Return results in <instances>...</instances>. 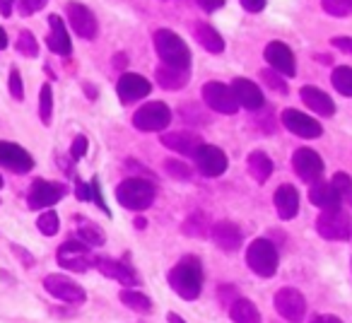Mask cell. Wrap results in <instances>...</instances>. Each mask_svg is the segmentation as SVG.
<instances>
[{"mask_svg": "<svg viewBox=\"0 0 352 323\" xmlns=\"http://www.w3.org/2000/svg\"><path fill=\"white\" fill-rule=\"evenodd\" d=\"M331 82L342 97H352V68H347V65L336 68L331 75Z\"/></svg>", "mask_w": 352, "mask_h": 323, "instance_id": "cell-33", "label": "cell"}, {"mask_svg": "<svg viewBox=\"0 0 352 323\" xmlns=\"http://www.w3.org/2000/svg\"><path fill=\"white\" fill-rule=\"evenodd\" d=\"M75 196L80 198V201H89V186L82 181H78V186H75Z\"/></svg>", "mask_w": 352, "mask_h": 323, "instance_id": "cell-49", "label": "cell"}, {"mask_svg": "<svg viewBox=\"0 0 352 323\" xmlns=\"http://www.w3.org/2000/svg\"><path fill=\"white\" fill-rule=\"evenodd\" d=\"M331 46L338 51H342V54L352 56V39L350 36H336V39H331Z\"/></svg>", "mask_w": 352, "mask_h": 323, "instance_id": "cell-46", "label": "cell"}, {"mask_svg": "<svg viewBox=\"0 0 352 323\" xmlns=\"http://www.w3.org/2000/svg\"><path fill=\"white\" fill-rule=\"evenodd\" d=\"M230 87H232V92H234L236 104H239V107H244V109H249V111H258V109L265 104L261 87L256 82H251V80L236 78Z\"/></svg>", "mask_w": 352, "mask_h": 323, "instance_id": "cell-19", "label": "cell"}, {"mask_svg": "<svg viewBox=\"0 0 352 323\" xmlns=\"http://www.w3.org/2000/svg\"><path fill=\"white\" fill-rule=\"evenodd\" d=\"M157 82L164 89H182L188 82V70L162 65V68H157Z\"/></svg>", "mask_w": 352, "mask_h": 323, "instance_id": "cell-30", "label": "cell"}, {"mask_svg": "<svg viewBox=\"0 0 352 323\" xmlns=\"http://www.w3.org/2000/svg\"><path fill=\"white\" fill-rule=\"evenodd\" d=\"M78 236L85 246H102L104 241H107V234L102 232V227H97L94 222H87V220H80Z\"/></svg>", "mask_w": 352, "mask_h": 323, "instance_id": "cell-31", "label": "cell"}, {"mask_svg": "<svg viewBox=\"0 0 352 323\" xmlns=\"http://www.w3.org/2000/svg\"><path fill=\"white\" fill-rule=\"evenodd\" d=\"M166 318H169V323H186L182 316H176V313H169V316H166Z\"/></svg>", "mask_w": 352, "mask_h": 323, "instance_id": "cell-53", "label": "cell"}, {"mask_svg": "<svg viewBox=\"0 0 352 323\" xmlns=\"http://www.w3.org/2000/svg\"><path fill=\"white\" fill-rule=\"evenodd\" d=\"M49 27H51V34H49V39H46V46H49L54 54L68 58V56L73 54V41H70L63 20H60L58 15H51L49 17Z\"/></svg>", "mask_w": 352, "mask_h": 323, "instance_id": "cell-20", "label": "cell"}, {"mask_svg": "<svg viewBox=\"0 0 352 323\" xmlns=\"http://www.w3.org/2000/svg\"><path fill=\"white\" fill-rule=\"evenodd\" d=\"M196 39H198V44L206 51H210V54H222V51H225V39L217 34L215 27L206 25V22H198L196 25Z\"/></svg>", "mask_w": 352, "mask_h": 323, "instance_id": "cell-28", "label": "cell"}, {"mask_svg": "<svg viewBox=\"0 0 352 323\" xmlns=\"http://www.w3.org/2000/svg\"><path fill=\"white\" fill-rule=\"evenodd\" d=\"M331 186L336 188V193H338V198H340V203H347V205H352V179L347 177V174L338 172L336 177H333Z\"/></svg>", "mask_w": 352, "mask_h": 323, "instance_id": "cell-35", "label": "cell"}, {"mask_svg": "<svg viewBox=\"0 0 352 323\" xmlns=\"http://www.w3.org/2000/svg\"><path fill=\"white\" fill-rule=\"evenodd\" d=\"M203 99H206V104L212 111L227 113V116L236 113V109H239V104H236V99H234V92H232V87L225 82H206L203 85Z\"/></svg>", "mask_w": 352, "mask_h": 323, "instance_id": "cell-9", "label": "cell"}, {"mask_svg": "<svg viewBox=\"0 0 352 323\" xmlns=\"http://www.w3.org/2000/svg\"><path fill=\"white\" fill-rule=\"evenodd\" d=\"M162 145L169 147V150H174V152H179V155L193 157L203 142L196 133H164V135H162Z\"/></svg>", "mask_w": 352, "mask_h": 323, "instance_id": "cell-23", "label": "cell"}, {"mask_svg": "<svg viewBox=\"0 0 352 323\" xmlns=\"http://www.w3.org/2000/svg\"><path fill=\"white\" fill-rule=\"evenodd\" d=\"M275 311L289 323H302L304 313H307V299L299 289L283 287L275 292Z\"/></svg>", "mask_w": 352, "mask_h": 323, "instance_id": "cell-7", "label": "cell"}, {"mask_svg": "<svg viewBox=\"0 0 352 323\" xmlns=\"http://www.w3.org/2000/svg\"><path fill=\"white\" fill-rule=\"evenodd\" d=\"M292 167H294V174L307 183H316V181H321V177H323V159L314 150H304L302 147V150L294 152Z\"/></svg>", "mask_w": 352, "mask_h": 323, "instance_id": "cell-14", "label": "cell"}, {"mask_svg": "<svg viewBox=\"0 0 352 323\" xmlns=\"http://www.w3.org/2000/svg\"><path fill=\"white\" fill-rule=\"evenodd\" d=\"M283 123L289 133H294V135H299V137H307V140H314V137H318L323 133L321 123H318L316 118L307 116V113L297 111V109H285Z\"/></svg>", "mask_w": 352, "mask_h": 323, "instance_id": "cell-16", "label": "cell"}, {"mask_svg": "<svg viewBox=\"0 0 352 323\" xmlns=\"http://www.w3.org/2000/svg\"><path fill=\"white\" fill-rule=\"evenodd\" d=\"M193 159H196V167L198 172L203 174V177H222V174L227 172V155L220 150V147L215 145H201L196 150V155H193Z\"/></svg>", "mask_w": 352, "mask_h": 323, "instance_id": "cell-10", "label": "cell"}, {"mask_svg": "<svg viewBox=\"0 0 352 323\" xmlns=\"http://www.w3.org/2000/svg\"><path fill=\"white\" fill-rule=\"evenodd\" d=\"M230 316L234 323H261V313L254 302L249 299H236L230 307Z\"/></svg>", "mask_w": 352, "mask_h": 323, "instance_id": "cell-29", "label": "cell"}, {"mask_svg": "<svg viewBox=\"0 0 352 323\" xmlns=\"http://www.w3.org/2000/svg\"><path fill=\"white\" fill-rule=\"evenodd\" d=\"M323 10L333 17H347L352 15V0H321Z\"/></svg>", "mask_w": 352, "mask_h": 323, "instance_id": "cell-38", "label": "cell"}, {"mask_svg": "<svg viewBox=\"0 0 352 323\" xmlns=\"http://www.w3.org/2000/svg\"><path fill=\"white\" fill-rule=\"evenodd\" d=\"M92 263L97 265V268L102 270L107 278L118 280L121 285H135L138 282V275L133 273V268H131V265H126V263H121V260L104 258V256H99V258H94Z\"/></svg>", "mask_w": 352, "mask_h": 323, "instance_id": "cell-21", "label": "cell"}, {"mask_svg": "<svg viewBox=\"0 0 352 323\" xmlns=\"http://www.w3.org/2000/svg\"><path fill=\"white\" fill-rule=\"evenodd\" d=\"M15 46H17V51H20L22 56H27V58H34V56H39V44H36L34 34H32L30 30L20 32Z\"/></svg>", "mask_w": 352, "mask_h": 323, "instance_id": "cell-37", "label": "cell"}, {"mask_svg": "<svg viewBox=\"0 0 352 323\" xmlns=\"http://www.w3.org/2000/svg\"><path fill=\"white\" fill-rule=\"evenodd\" d=\"M171 123V109L164 102H150L133 113V126L142 133L164 131Z\"/></svg>", "mask_w": 352, "mask_h": 323, "instance_id": "cell-6", "label": "cell"}, {"mask_svg": "<svg viewBox=\"0 0 352 323\" xmlns=\"http://www.w3.org/2000/svg\"><path fill=\"white\" fill-rule=\"evenodd\" d=\"M155 49L160 54L162 63L169 65V68L188 70V65H191V51H188L186 41L171 30L155 32Z\"/></svg>", "mask_w": 352, "mask_h": 323, "instance_id": "cell-3", "label": "cell"}, {"mask_svg": "<svg viewBox=\"0 0 352 323\" xmlns=\"http://www.w3.org/2000/svg\"><path fill=\"white\" fill-rule=\"evenodd\" d=\"M49 0H20V15H34Z\"/></svg>", "mask_w": 352, "mask_h": 323, "instance_id": "cell-44", "label": "cell"}, {"mask_svg": "<svg viewBox=\"0 0 352 323\" xmlns=\"http://www.w3.org/2000/svg\"><path fill=\"white\" fill-rule=\"evenodd\" d=\"M121 302L126 304L128 309H133V311L138 313H150L152 311V302L147 294L138 292V289H123L121 292Z\"/></svg>", "mask_w": 352, "mask_h": 323, "instance_id": "cell-32", "label": "cell"}, {"mask_svg": "<svg viewBox=\"0 0 352 323\" xmlns=\"http://www.w3.org/2000/svg\"><path fill=\"white\" fill-rule=\"evenodd\" d=\"M135 227H138V230H145V220H142V217H140V220H135Z\"/></svg>", "mask_w": 352, "mask_h": 323, "instance_id": "cell-55", "label": "cell"}, {"mask_svg": "<svg viewBox=\"0 0 352 323\" xmlns=\"http://www.w3.org/2000/svg\"><path fill=\"white\" fill-rule=\"evenodd\" d=\"M275 208H278V215L283 217V220H292L294 215L299 212V193L294 186H289V183H285V186H280L278 191H275Z\"/></svg>", "mask_w": 352, "mask_h": 323, "instance_id": "cell-25", "label": "cell"}, {"mask_svg": "<svg viewBox=\"0 0 352 323\" xmlns=\"http://www.w3.org/2000/svg\"><path fill=\"white\" fill-rule=\"evenodd\" d=\"M10 94L15 99H25V85H22V78H20V70L12 68L10 70Z\"/></svg>", "mask_w": 352, "mask_h": 323, "instance_id": "cell-42", "label": "cell"}, {"mask_svg": "<svg viewBox=\"0 0 352 323\" xmlns=\"http://www.w3.org/2000/svg\"><path fill=\"white\" fill-rule=\"evenodd\" d=\"M85 155H87V137L78 135L73 140V147H70V157H73V159H80V157H85Z\"/></svg>", "mask_w": 352, "mask_h": 323, "instance_id": "cell-45", "label": "cell"}, {"mask_svg": "<svg viewBox=\"0 0 352 323\" xmlns=\"http://www.w3.org/2000/svg\"><path fill=\"white\" fill-rule=\"evenodd\" d=\"M85 87H87V97H89V99H94V97H97V92H94V87H92V85H85Z\"/></svg>", "mask_w": 352, "mask_h": 323, "instance_id": "cell-54", "label": "cell"}, {"mask_svg": "<svg viewBox=\"0 0 352 323\" xmlns=\"http://www.w3.org/2000/svg\"><path fill=\"white\" fill-rule=\"evenodd\" d=\"M44 287H46V292H49L51 297L60 299V302H68V304H82L85 299H87L85 289L80 287L75 280L65 278V275H60V273L46 275Z\"/></svg>", "mask_w": 352, "mask_h": 323, "instance_id": "cell-8", "label": "cell"}, {"mask_svg": "<svg viewBox=\"0 0 352 323\" xmlns=\"http://www.w3.org/2000/svg\"><path fill=\"white\" fill-rule=\"evenodd\" d=\"M196 3H198V5H201L206 12H212V10H217V8L225 5V0H196Z\"/></svg>", "mask_w": 352, "mask_h": 323, "instance_id": "cell-48", "label": "cell"}, {"mask_svg": "<svg viewBox=\"0 0 352 323\" xmlns=\"http://www.w3.org/2000/svg\"><path fill=\"white\" fill-rule=\"evenodd\" d=\"M299 94H302V102L307 104L314 113H318V116H333V113H336V104H333V99L328 97L323 89L307 85V87L299 89Z\"/></svg>", "mask_w": 352, "mask_h": 323, "instance_id": "cell-22", "label": "cell"}, {"mask_svg": "<svg viewBox=\"0 0 352 323\" xmlns=\"http://www.w3.org/2000/svg\"><path fill=\"white\" fill-rule=\"evenodd\" d=\"M89 198H92V201L97 203V205L102 208V210L107 212V215H111V212H109V208H107V203H104L102 186H99V179H97V177H94L92 181H89Z\"/></svg>", "mask_w": 352, "mask_h": 323, "instance_id": "cell-43", "label": "cell"}, {"mask_svg": "<svg viewBox=\"0 0 352 323\" xmlns=\"http://www.w3.org/2000/svg\"><path fill=\"white\" fill-rule=\"evenodd\" d=\"M265 60L270 63V68L278 70L285 78H292L294 70H297L292 49H289L287 44H283V41H270V44L265 46Z\"/></svg>", "mask_w": 352, "mask_h": 323, "instance_id": "cell-17", "label": "cell"}, {"mask_svg": "<svg viewBox=\"0 0 352 323\" xmlns=\"http://www.w3.org/2000/svg\"><path fill=\"white\" fill-rule=\"evenodd\" d=\"M3 49H8V34H6V30L0 27V51Z\"/></svg>", "mask_w": 352, "mask_h": 323, "instance_id": "cell-52", "label": "cell"}, {"mask_svg": "<svg viewBox=\"0 0 352 323\" xmlns=\"http://www.w3.org/2000/svg\"><path fill=\"white\" fill-rule=\"evenodd\" d=\"M164 169H166V174H169V177H174V179H191V169H188L186 164H184V162H179V159H166Z\"/></svg>", "mask_w": 352, "mask_h": 323, "instance_id": "cell-40", "label": "cell"}, {"mask_svg": "<svg viewBox=\"0 0 352 323\" xmlns=\"http://www.w3.org/2000/svg\"><path fill=\"white\" fill-rule=\"evenodd\" d=\"M12 5H15V0H0V15L10 17L12 15Z\"/></svg>", "mask_w": 352, "mask_h": 323, "instance_id": "cell-50", "label": "cell"}, {"mask_svg": "<svg viewBox=\"0 0 352 323\" xmlns=\"http://www.w3.org/2000/svg\"><path fill=\"white\" fill-rule=\"evenodd\" d=\"M58 258V265L65 270H73V273H85V270L92 265V258H89V251L82 241H65L63 246L56 254Z\"/></svg>", "mask_w": 352, "mask_h": 323, "instance_id": "cell-11", "label": "cell"}, {"mask_svg": "<svg viewBox=\"0 0 352 323\" xmlns=\"http://www.w3.org/2000/svg\"><path fill=\"white\" fill-rule=\"evenodd\" d=\"M239 3H241V8H244V10L261 12L265 8V3H268V0H239Z\"/></svg>", "mask_w": 352, "mask_h": 323, "instance_id": "cell-47", "label": "cell"}, {"mask_svg": "<svg viewBox=\"0 0 352 323\" xmlns=\"http://www.w3.org/2000/svg\"><path fill=\"white\" fill-rule=\"evenodd\" d=\"M246 167H249V174L254 177V181L265 183L273 174V159H270L265 152L256 150L249 155V162H246Z\"/></svg>", "mask_w": 352, "mask_h": 323, "instance_id": "cell-27", "label": "cell"}, {"mask_svg": "<svg viewBox=\"0 0 352 323\" xmlns=\"http://www.w3.org/2000/svg\"><path fill=\"white\" fill-rule=\"evenodd\" d=\"M309 201H311L316 208H321V212L323 210H336V208H342V203H340V198H338L336 188H333L331 183H323V181L311 183V188H309Z\"/></svg>", "mask_w": 352, "mask_h": 323, "instance_id": "cell-26", "label": "cell"}, {"mask_svg": "<svg viewBox=\"0 0 352 323\" xmlns=\"http://www.w3.org/2000/svg\"><path fill=\"white\" fill-rule=\"evenodd\" d=\"M51 113H54V89H51V85H44L41 92H39V118H41V123L49 126Z\"/></svg>", "mask_w": 352, "mask_h": 323, "instance_id": "cell-34", "label": "cell"}, {"mask_svg": "<svg viewBox=\"0 0 352 323\" xmlns=\"http://www.w3.org/2000/svg\"><path fill=\"white\" fill-rule=\"evenodd\" d=\"M246 263L261 278H273L278 273V249L268 239L251 241V246L246 249Z\"/></svg>", "mask_w": 352, "mask_h": 323, "instance_id": "cell-4", "label": "cell"}, {"mask_svg": "<svg viewBox=\"0 0 352 323\" xmlns=\"http://www.w3.org/2000/svg\"><path fill=\"white\" fill-rule=\"evenodd\" d=\"M316 230L323 239L345 241L347 236L352 234V220L342 208H336V210H323L321 215L316 217Z\"/></svg>", "mask_w": 352, "mask_h": 323, "instance_id": "cell-5", "label": "cell"}, {"mask_svg": "<svg viewBox=\"0 0 352 323\" xmlns=\"http://www.w3.org/2000/svg\"><path fill=\"white\" fill-rule=\"evenodd\" d=\"M0 188H3V177H0Z\"/></svg>", "mask_w": 352, "mask_h": 323, "instance_id": "cell-56", "label": "cell"}, {"mask_svg": "<svg viewBox=\"0 0 352 323\" xmlns=\"http://www.w3.org/2000/svg\"><path fill=\"white\" fill-rule=\"evenodd\" d=\"M169 285L182 299H193L201 297L203 289V265L196 256H184L174 268L169 270Z\"/></svg>", "mask_w": 352, "mask_h": 323, "instance_id": "cell-1", "label": "cell"}, {"mask_svg": "<svg viewBox=\"0 0 352 323\" xmlns=\"http://www.w3.org/2000/svg\"><path fill=\"white\" fill-rule=\"evenodd\" d=\"M116 92L123 104H133V102H138V99H145L147 94L152 92V85L147 82L142 75L126 73V75H121V80H118Z\"/></svg>", "mask_w": 352, "mask_h": 323, "instance_id": "cell-18", "label": "cell"}, {"mask_svg": "<svg viewBox=\"0 0 352 323\" xmlns=\"http://www.w3.org/2000/svg\"><path fill=\"white\" fill-rule=\"evenodd\" d=\"M184 234L188 236H206L208 234V217L203 212H193L186 222H184Z\"/></svg>", "mask_w": 352, "mask_h": 323, "instance_id": "cell-36", "label": "cell"}, {"mask_svg": "<svg viewBox=\"0 0 352 323\" xmlns=\"http://www.w3.org/2000/svg\"><path fill=\"white\" fill-rule=\"evenodd\" d=\"M212 241L220 246L222 251H239L241 246V230L234 222H217L212 225Z\"/></svg>", "mask_w": 352, "mask_h": 323, "instance_id": "cell-24", "label": "cell"}, {"mask_svg": "<svg viewBox=\"0 0 352 323\" xmlns=\"http://www.w3.org/2000/svg\"><path fill=\"white\" fill-rule=\"evenodd\" d=\"M36 227H39L41 234L46 236H54L56 232H58V215H56V210H46L39 215V220H36Z\"/></svg>", "mask_w": 352, "mask_h": 323, "instance_id": "cell-39", "label": "cell"}, {"mask_svg": "<svg viewBox=\"0 0 352 323\" xmlns=\"http://www.w3.org/2000/svg\"><path fill=\"white\" fill-rule=\"evenodd\" d=\"M0 164L12 169L15 174H27L34 169V157L17 142L0 140Z\"/></svg>", "mask_w": 352, "mask_h": 323, "instance_id": "cell-12", "label": "cell"}, {"mask_svg": "<svg viewBox=\"0 0 352 323\" xmlns=\"http://www.w3.org/2000/svg\"><path fill=\"white\" fill-rule=\"evenodd\" d=\"M311 323H342L338 316H331V313H326V316H316Z\"/></svg>", "mask_w": 352, "mask_h": 323, "instance_id": "cell-51", "label": "cell"}, {"mask_svg": "<svg viewBox=\"0 0 352 323\" xmlns=\"http://www.w3.org/2000/svg\"><path fill=\"white\" fill-rule=\"evenodd\" d=\"M263 82L268 85V87H273L275 92H283V94H287V82L283 80V75L280 73H270V70H263Z\"/></svg>", "mask_w": 352, "mask_h": 323, "instance_id": "cell-41", "label": "cell"}, {"mask_svg": "<svg viewBox=\"0 0 352 323\" xmlns=\"http://www.w3.org/2000/svg\"><path fill=\"white\" fill-rule=\"evenodd\" d=\"M65 12H68L70 27L75 30V34L82 36V39H94L97 36L99 32L97 17H94V12L87 5H82V3H68Z\"/></svg>", "mask_w": 352, "mask_h": 323, "instance_id": "cell-15", "label": "cell"}, {"mask_svg": "<svg viewBox=\"0 0 352 323\" xmlns=\"http://www.w3.org/2000/svg\"><path fill=\"white\" fill-rule=\"evenodd\" d=\"M63 196H65V188L60 186V183L36 179V181L32 183V188H30L27 203H30L32 210H41V208H54Z\"/></svg>", "mask_w": 352, "mask_h": 323, "instance_id": "cell-13", "label": "cell"}, {"mask_svg": "<svg viewBox=\"0 0 352 323\" xmlns=\"http://www.w3.org/2000/svg\"><path fill=\"white\" fill-rule=\"evenodd\" d=\"M155 196H157L155 183L140 177L126 179V181H121L116 188V201L121 203L126 210H133V212L147 210V208L155 203Z\"/></svg>", "mask_w": 352, "mask_h": 323, "instance_id": "cell-2", "label": "cell"}]
</instances>
